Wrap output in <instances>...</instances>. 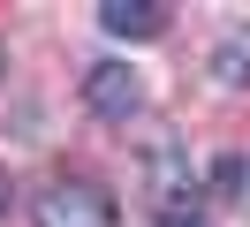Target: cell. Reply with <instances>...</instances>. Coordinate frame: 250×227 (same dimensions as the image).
Listing matches in <instances>:
<instances>
[{
  "mask_svg": "<svg viewBox=\"0 0 250 227\" xmlns=\"http://www.w3.org/2000/svg\"><path fill=\"white\" fill-rule=\"evenodd\" d=\"M38 227H114V197L99 182H53L38 189Z\"/></svg>",
  "mask_w": 250,
  "mask_h": 227,
  "instance_id": "obj_1",
  "label": "cell"
},
{
  "mask_svg": "<svg viewBox=\"0 0 250 227\" xmlns=\"http://www.w3.org/2000/svg\"><path fill=\"white\" fill-rule=\"evenodd\" d=\"M83 106H91L99 121H129V114L144 106L137 68H122V61H91V76H83Z\"/></svg>",
  "mask_w": 250,
  "mask_h": 227,
  "instance_id": "obj_2",
  "label": "cell"
},
{
  "mask_svg": "<svg viewBox=\"0 0 250 227\" xmlns=\"http://www.w3.org/2000/svg\"><path fill=\"white\" fill-rule=\"evenodd\" d=\"M220 83H250V45H243V38L220 45Z\"/></svg>",
  "mask_w": 250,
  "mask_h": 227,
  "instance_id": "obj_4",
  "label": "cell"
},
{
  "mask_svg": "<svg viewBox=\"0 0 250 227\" xmlns=\"http://www.w3.org/2000/svg\"><path fill=\"white\" fill-rule=\"evenodd\" d=\"M99 23H106L114 38H159V30H167V8H159V0H106Z\"/></svg>",
  "mask_w": 250,
  "mask_h": 227,
  "instance_id": "obj_3",
  "label": "cell"
},
{
  "mask_svg": "<svg viewBox=\"0 0 250 227\" xmlns=\"http://www.w3.org/2000/svg\"><path fill=\"white\" fill-rule=\"evenodd\" d=\"M159 227H205V220H197V212H167Z\"/></svg>",
  "mask_w": 250,
  "mask_h": 227,
  "instance_id": "obj_5",
  "label": "cell"
},
{
  "mask_svg": "<svg viewBox=\"0 0 250 227\" xmlns=\"http://www.w3.org/2000/svg\"><path fill=\"white\" fill-rule=\"evenodd\" d=\"M0 61H8V45H0Z\"/></svg>",
  "mask_w": 250,
  "mask_h": 227,
  "instance_id": "obj_6",
  "label": "cell"
}]
</instances>
